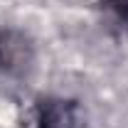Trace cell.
Segmentation results:
<instances>
[{
    "label": "cell",
    "mask_w": 128,
    "mask_h": 128,
    "mask_svg": "<svg viewBox=\"0 0 128 128\" xmlns=\"http://www.w3.org/2000/svg\"><path fill=\"white\" fill-rule=\"evenodd\" d=\"M106 5L113 10V15L118 17L121 22L128 25V0H106Z\"/></svg>",
    "instance_id": "cell-3"
},
{
    "label": "cell",
    "mask_w": 128,
    "mask_h": 128,
    "mask_svg": "<svg viewBox=\"0 0 128 128\" xmlns=\"http://www.w3.org/2000/svg\"><path fill=\"white\" fill-rule=\"evenodd\" d=\"M37 128H79V106L72 98H40L34 108Z\"/></svg>",
    "instance_id": "cell-2"
},
{
    "label": "cell",
    "mask_w": 128,
    "mask_h": 128,
    "mask_svg": "<svg viewBox=\"0 0 128 128\" xmlns=\"http://www.w3.org/2000/svg\"><path fill=\"white\" fill-rule=\"evenodd\" d=\"M34 62L32 42L17 30H0V74L20 76Z\"/></svg>",
    "instance_id": "cell-1"
}]
</instances>
